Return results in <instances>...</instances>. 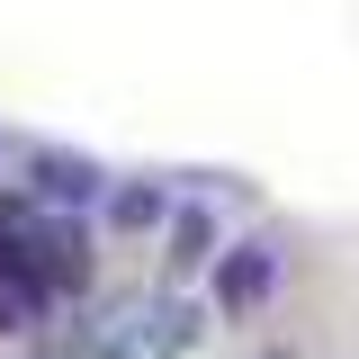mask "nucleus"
Returning a JSON list of instances; mask_svg holds the SVG:
<instances>
[{
    "label": "nucleus",
    "instance_id": "1",
    "mask_svg": "<svg viewBox=\"0 0 359 359\" xmlns=\"http://www.w3.org/2000/svg\"><path fill=\"white\" fill-rule=\"evenodd\" d=\"M9 216H18V233H27V252H36V269H45L54 297H81L90 278H99V261H90V224H81V216H45V207H27V198H9Z\"/></svg>",
    "mask_w": 359,
    "mask_h": 359
},
{
    "label": "nucleus",
    "instance_id": "2",
    "mask_svg": "<svg viewBox=\"0 0 359 359\" xmlns=\"http://www.w3.org/2000/svg\"><path fill=\"white\" fill-rule=\"evenodd\" d=\"M108 189L117 180L99 171L90 153H63V144L27 153V207H45V216H90V207H108Z\"/></svg>",
    "mask_w": 359,
    "mask_h": 359
},
{
    "label": "nucleus",
    "instance_id": "3",
    "mask_svg": "<svg viewBox=\"0 0 359 359\" xmlns=\"http://www.w3.org/2000/svg\"><path fill=\"white\" fill-rule=\"evenodd\" d=\"M269 287H278V243L269 233H243L216 252V314H261Z\"/></svg>",
    "mask_w": 359,
    "mask_h": 359
},
{
    "label": "nucleus",
    "instance_id": "4",
    "mask_svg": "<svg viewBox=\"0 0 359 359\" xmlns=\"http://www.w3.org/2000/svg\"><path fill=\"white\" fill-rule=\"evenodd\" d=\"M171 216L180 207H171L162 180H117V189H108V224H117V233H162Z\"/></svg>",
    "mask_w": 359,
    "mask_h": 359
},
{
    "label": "nucleus",
    "instance_id": "5",
    "mask_svg": "<svg viewBox=\"0 0 359 359\" xmlns=\"http://www.w3.org/2000/svg\"><path fill=\"white\" fill-rule=\"evenodd\" d=\"M216 216H207V207H180L171 216V278H189V269H216Z\"/></svg>",
    "mask_w": 359,
    "mask_h": 359
},
{
    "label": "nucleus",
    "instance_id": "6",
    "mask_svg": "<svg viewBox=\"0 0 359 359\" xmlns=\"http://www.w3.org/2000/svg\"><path fill=\"white\" fill-rule=\"evenodd\" d=\"M261 359H297V351H261Z\"/></svg>",
    "mask_w": 359,
    "mask_h": 359
}]
</instances>
